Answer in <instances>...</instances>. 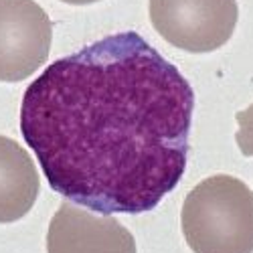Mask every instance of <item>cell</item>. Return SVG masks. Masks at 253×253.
Here are the masks:
<instances>
[{"label":"cell","mask_w":253,"mask_h":253,"mask_svg":"<svg viewBox=\"0 0 253 253\" xmlns=\"http://www.w3.org/2000/svg\"><path fill=\"white\" fill-rule=\"evenodd\" d=\"M148 12L160 37L188 53L223 47L239 18L235 0H150Z\"/></svg>","instance_id":"3957f363"},{"label":"cell","mask_w":253,"mask_h":253,"mask_svg":"<svg viewBox=\"0 0 253 253\" xmlns=\"http://www.w3.org/2000/svg\"><path fill=\"white\" fill-rule=\"evenodd\" d=\"M67 4H91V2H97V0H63Z\"/></svg>","instance_id":"ba28073f"},{"label":"cell","mask_w":253,"mask_h":253,"mask_svg":"<svg viewBox=\"0 0 253 253\" xmlns=\"http://www.w3.org/2000/svg\"><path fill=\"white\" fill-rule=\"evenodd\" d=\"M53 23L35 0H0V81L31 77L47 61Z\"/></svg>","instance_id":"277c9868"},{"label":"cell","mask_w":253,"mask_h":253,"mask_svg":"<svg viewBox=\"0 0 253 253\" xmlns=\"http://www.w3.org/2000/svg\"><path fill=\"white\" fill-rule=\"evenodd\" d=\"M41 178L29 152L14 140L0 136V223H14L33 209Z\"/></svg>","instance_id":"8992f818"},{"label":"cell","mask_w":253,"mask_h":253,"mask_svg":"<svg viewBox=\"0 0 253 253\" xmlns=\"http://www.w3.org/2000/svg\"><path fill=\"white\" fill-rule=\"evenodd\" d=\"M195 91L138 33L103 37L31 81L20 134L49 186L101 215L152 211L186 170Z\"/></svg>","instance_id":"6da1fadb"},{"label":"cell","mask_w":253,"mask_h":253,"mask_svg":"<svg viewBox=\"0 0 253 253\" xmlns=\"http://www.w3.org/2000/svg\"><path fill=\"white\" fill-rule=\"evenodd\" d=\"M47 253H136V241L116 217L61 203L49 225Z\"/></svg>","instance_id":"5b68a950"},{"label":"cell","mask_w":253,"mask_h":253,"mask_svg":"<svg viewBox=\"0 0 253 253\" xmlns=\"http://www.w3.org/2000/svg\"><path fill=\"white\" fill-rule=\"evenodd\" d=\"M235 120L239 124V130L235 134V142L239 146L241 154L253 158V103L249 108L235 114Z\"/></svg>","instance_id":"52a82bcc"},{"label":"cell","mask_w":253,"mask_h":253,"mask_svg":"<svg viewBox=\"0 0 253 253\" xmlns=\"http://www.w3.org/2000/svg\"><path fill=\"white\" fill-rule=\"evenodd\" d=\"M180 225L193 253H253V191L235 176H209L186 195Z\"/></svg>","instance_id":"7a4b0ae2"}]
</instances>
